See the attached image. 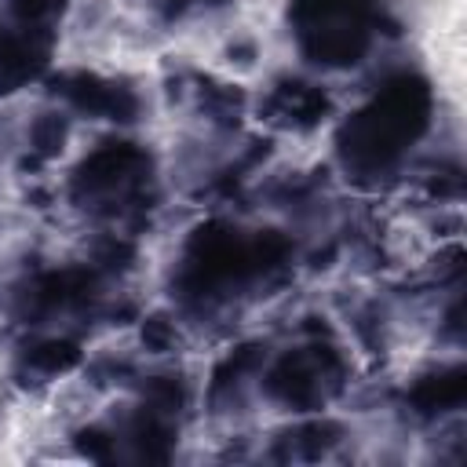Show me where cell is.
I'll list each match as a JSON object with an SVG mask.
<instances>
[{
	"mask_svg": "<svg viewBox=\"0 0 467 467\" xmlns=\"http://www.w3.org/2000/svg\"><path fill=\"white\" fill-rule=\"evenodd\" d=\"M292 244L277 230H244L223 219L201 223L171 270L175 299L193 314H212L285 270Z\"/></svg>",
	"mask_w": 467,
	"mask_h": 467,
	"instance_id": "obj_1",
	"label": "cell"
},
{
	"mask_svg": "<svg viewBox=\"0 0 467 467\" xmlns=\"http://www.w3.org/2000/svg\"><path fill=\"white\" fill-rule=\"evenodd\" d=\"M434 91L420 73L387 77L336 131V157L358 186L387 182L427 135Z\"/></svg>",
	"mask_w": 467,
	"mask_h": 467,
	"instance_id": "obj_2",
	"label": "cell"
},
{
	"mask_svg": "<svg viewBox=\"0 0 467 467\" xmlns=\"http://www.w3.org/2000/svg\"><path fill=\"white\" fill-rule=\"evenodd\" d=\"M296 51L321 69L358 66L383 33H394L387 0H288Z\"/></svg>",
	"mask_w": 467,
	"mask_h": 467,
	"instance_id": "obj_3",
	"label": "cell"
},
{
	"mask_svg": "<svg viewBox=\"0 0 467 467\" xmlns=\"http://www.w3.org/2000/svg\"><path fill=\"white\" fill-rule=\"evenodd\" d=\"M69 201L95 219H124L153 201V157L139 142H99L69 175Z\"/></svg>",
	"mask_w": 467,
	"mask_h": 467,
	"instance_id": "obj_4",
	"label": "cell"
},
{
	"mask_svg": "<svg viewBox=\"0 0 467 467\" xmlns=\"http://www.w3.org/2000/svg\"><path fill=\"white\" fill-rule=\"evenodd\" d=\"M347 383V361L332 343H303L285 350L263 376V394L288 412L325 409Z\"/></svg>",
	"mask_w": 467,
	"mask_h": 467,
	"instance_id": "obj_5",
	"label": "cell"
},
{
	"mask_svg": "<svg viewBox=\"0 0 467 467\" xmlns=\"http://www.w3.org/2000/svg\"><path fill=\"white\" fill-rule=\"evenodd\" d=\"M95 270L88 266H62V270H44L33 274L22 288H15V314L18 317H55L66 314L95 296Z\"/></svg>",
	"mask_w": 467,
	"mask_h": 467,
	"instance_id": "obj_6",
	"label": "cell"
},
{
	"mask_svg": "<svg viewBox=\"0 0 467 467\" xmlns=\"http://www.w3.org/2000/svg\"><path fill=\"white\" fill-rule=\"evenodd\" d=\"M51 95L62 99L69 109L102 117V120H135L139 113V95L128 84L99 77V73H84V69L58 73L51 80Z\"/></svg>",
	"mask_w": 467,
	"mask_h": 467,
	"instance_id": "obj_7",
	"label": "cell"
},
{
	"mask_svg": "<svg viewBox=\"0 0 467 467\" xmlns=\"http://www.w3.org/2000/svg\"><path fill=\"white\" fill-rule=\"evenodd\" d=\"M328 113H332V99L317 84L299 80V77L274 80L270 91L259 102V117L266 124H277V128H288V131H310Z\"/></svg>",
	"mask_w": 467,
	"mask_h": 467,
	"instance_id": "obj_8",
	"label": "cell"
},
{
	"mask_svg": "<svg viewBox=\"0 0 467 467\" xmlns=\"http://www.w3.org/2000/svg\"><path fill=\"white\" fill-rule=\"evenodd\" d=\"M463 398H467V372H463V365H449V368L420 376L409 387L405 405L416 420H438L445 412H456L463 405Z\"/></svg>",
	"mask_w": 467,
	"mask_h": 467,
	"instance_id": "obj_9",
	"label": "cell"
},
{
	"mask_svg": "<svg viewBox=\"0 0 467 467\" xmlns=\"http://www.w3.org/2000/svg\"><path fill=\"white\" fill-rule=\"evenodd\" d=\"M77 361H80V350L69 339H40V343L26 347V354H22V368L29 376H44V379L69 372Z\"/></svg>",
	"mask_w": 467,
	"mask_h": 467,
	"instance_id": "obj_10",
	"label": "cell"
},
{
	"mask_svg": "<svg viewBox=\"0 0 467 467\" xmlns=\"http://www.w3.org/2000/svg\"><path fill=\"white\" fill-rule=\"evenodd\" d=\"M62 139H66V128H62L58 117H40V120L33 124V146H36L40 153H55V150L62 146Z\"/></svg>",
	"mask_w": 467,
	"mask_h": 467,
	"instance_id": "obj_11",
	"label": "cell"
},
{
	"mask_svg": "<svg viewBox=\"0 0 467 467\" xmlns=\"http://www.w3.org/2000/svg\"><path fill=\"white\" fill-rule=\"evenodd\" d=\"M164 18H186L193 11H208V7H223L226 0H150Z\"/></svg>",
	"mask_w": 467,
	"mask_h": 467,
	"instance_id": "obj_12",
	"label": "cell"
}]
</instances>
